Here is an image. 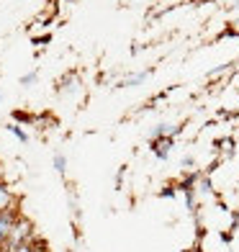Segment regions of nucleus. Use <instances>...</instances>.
I'll use <instances>...</instances> for the list:
<instances>
[{"mask_svg": "<svg viewBox=\"0 0 239 252\" xmlns=\"http://www.w3.org/2000/svg\"><path fill=\"white\" fill-rule=\"evenodd\" d=\"M64 165H67V159L57 152V155H54V170H57V173H64Z\"/></svg>", "mask_w": 239, "mask_h": 252, "instance_id": "423d86ee", "label": "nucleus"}, {"mask_svg": "<svg viewBox=\"0 0 239 252\" xmlns=\"http://www.w3.org/2000/svg\"><path fill=\"white\" fill-rule=\"evenodd\" d=\"M33 80H36V72H29V75H24V77H21V85H31Z\"/></svg>", "mask_w": 239, "mask_h": 252, "instance_id": "6e6552de", "label": "nucleus"}, {"mask_svg": "<svg viewBox=\"0 0 239 252\" xmlns=\"http://www.w3.org/2000/svg\"><path fill=\"white\" fill-rule=\"evenodd\" d=\"M147 80V72H139V75H131V77H126V80H121V85H136V83H144Z\"/></svg>", "mask_w": 239, "mask_h": 252, "instance_id": "39448f33", "label": "nucleus"}, {"mask_svg": "<svg viewBox=\"0 0 239 252\" xmlns=\"http://www.w3.org/2000/svg\"><path fill=\"white\" fill-rule=\"evenodd\" d=\"M0 98H3V93H0Z\"/></svg>", "mask_w": 239, "mask_h": 252, "instance_id": "9d476101", "label": "nucleus"}, {"mask_svg": "<svg viewBox=\"0 0 239 252\" xmlns=\"http://www.w3.org/2000/svg\"><path fill=\"white\" fill-rule=\"evenodd\" d=\"M10 203H13V196L8 193V188L0 186V214L8 211V209H10Z\"/></svg>", "mask_w": 239, "mask_h": 252, "instance_id": "20e7f679", "label": "nucleus"}, {"mask_svg": "<svg viewBox=\"0 0 239 252\" xmlns=\"http://www.w3.org/2000/svg\"><path fill=\"white\" fill-rule=\"evenodd\" d=\"M31 234V224L26 219H16L13 229H10V239H8V250H16L21 245H26V239Z\"/></svg>", "mask_w": 239, "mask_h": 252, "instance_id": "f257e3e1", "label": "nucleus"}, {"mask_svg": "<svg viewBox=\"0 0 239 252\" xmlns=\"http://www.w3.org/2000/svg\"><path fill=\"white\" fill-rule=\"evenodd\" d=\"M152 152H154L159 159H167L170 152H173V139H167V136H162V139H154V142H152Z\"/></svg>", "mask_w": 239, "mask_h": 252, "instance_id": "7ed1b4c3", "label": "nucleus"}, {"mask_svg": "<svg viewBox=\"0 0 239 252\" xmlns=\"http://www.w3.org/2000/svg\"><path fill=\"white\" fill-rule=\"evenodd\" d=\"M13 224H16V219H13V214H10V209L0 214V245L10 239V229H13Z\"/></svg>", "mask_w": 239, "mask_h": 252, "instance_id": "f03ea898", "label": "nucleus"}, {"mask_svg": "<svg viewBox=\"0 0 239 252\" xmlns=\"http://www.w3.org/2000/svg\"><path fill=\"white\" fill-rule=\"evenodd\" d=\"M8 131H10V134H13V136H18V139H21V142H26V139H29V136L24 134V129H18V126H13V124H10V126H8Z\"/></svg>", "mask_w": 239, "mask_h": 252, "instance_id": "0eeeda50", "label": "nucleus"}, {"mask_svg": "<svg viewBox=\"0 0 239 252\" xmlns=\"http://www.w3.org/2000/svg\"><path fill=\"white\" fill-rule=\"evenodd\" d=\"M193 165H196V159H193V157H185V159H183V167H185V170H190Z\"/></svg>", "mask_w": 239, "mask_h": 252, "instance_id": "1a4fd4ad", "label": "nucleus"}]
</instances>
